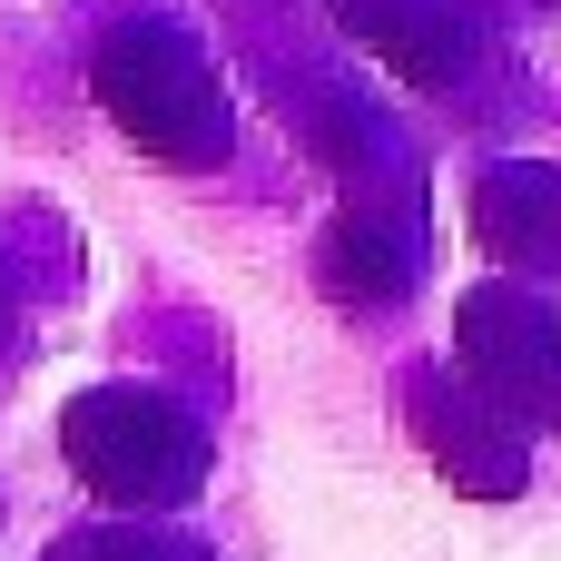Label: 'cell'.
Segmentation results:
<instances>
[{
	"label": "cell",
	"instance_id": "3",
	"mask_svg": "<svg viewBox=\"0 0 561 561\" xmlns=\"http://www.w3.org/2000/svg\"><path fill=\"white\" fill-rule=\"evenodd\" d=\"M454 335H463V375L513 424L561 434V306H542L533 286H473Z\"/></svg>",
	"mask_w": 561,
	"mask_h": 561
},
{
	"label": "cell",
	"instance_id": "6",
	"mask_svg": "<svg viewBox=\"0 0 561 561\" xmlns=\"http://www.w3.org/2000/svg\"><path fill=\"white\" fill-rule=\"evenodd\" d=\"M325 20L355 49H375L394 79H414V89H463L473 59H483L473 0H325Z\"/></svg>",
	"mask_w": 561,
	"mask_h": 561
},
{
	"label": "cell",
	"instance_id": "8",
	"mask_svg": "<svg viewBox=\"0 0 561 561\" xmlns=\"http://www.w3.org/2000/svg\"><path fill=\"white\" fill-rule=\"evenodd\" d=\"M39 561H217V552H197L178 533H69L59 552H39Z\"/></svg>",
	"mask_w": 561,
	"mask_h": 561
},
{
	"label": "cell",
	"instance_id": "9",
	"mask_svg": "<svg viewBox=\"0 0 561 561\" xmlns=\"http://www.w3.org/2000/svg\"><path fill=\"white\" fill-rule=\"evenodd\" d=\"M0 325H10V306H0Z\"/></svg>",
	"mask_w": 561,
	"mask_h": 561
},
{
	"label": "cell",
	"instance_id": "4",
	"mask_svg": "<svg viewBox=\"0 0 561 561\" xmlns=\"http://www.w3.org/2000/svg\"><path fill=\"white\" fill-rule=\"evenodd\" d=\"M316 276H325V296H345L365 316L394 306L424 276V178L414 187H355L345 217L316 237Z\"/></svg>",
	"mask_w": 561,
	"mask_h": 561
},
{
	"label": "cell",
	"instance_id": "1",
	"mask_svg": "<svg viewBox=\"0 0 561 561\" xmlns=\"http://www.w3.org/2000/svg\"><path fill=\"white\" fill-rule=\"evenodd\" d=\"M89 89L118 118V138L158 168H217L237 148V99L207 59L197 30H178L168 10H128L99 30L89 49Z\"/></svg>",
	"mask_w": 561,
	"mask_h": 561
},
{
	"label": "cell",
	"instance_id": "5",
	"mask_svg": "<svg viewBox=\"0 0 561 561\" xmlns=\"http://www.w3.org/2000/svg\"><path fill=\"white\" fill-rule=\"evenodd\" d=\"M404 414L434 444V463L463 493H523V424L463 375V365H414L404 375Z\"/></svg>",
	"mask_w": 561,
	"mask_h": 561
},
{
	"label": "cell",
	"instance_id": "2",
	"mask_svg": "<svg viewBox=\"0 0 561 561\" xmlns=\"http://www.w3.org/2000/svg\"><path fill=\"white\" fill-rule=\"evenodd\" d=\"M59 454H69V473H79L99 503H118V513H178V503L207 483V434H197V414H178V404L148 394V385L69 394Z\"/></svg>",
	"mask_w": 561,
	"mask_h": 561
},
{
	"label": "cell",
	"instance_id": "7",
	"mask_svg": "<svg viewBox=\"0 0 561 561\" xmlns=\"http://www.w3.org/2000/svg\"><path fill=\"white\" fill-rule=\"evenodd\" d=\"M473 227H483V247H493L503 266L561 276V168H533V158L483 168V178H473Z\"/></svg>",
	"mask_w": 561,
	"mask_h": 561
}]
</instances>
